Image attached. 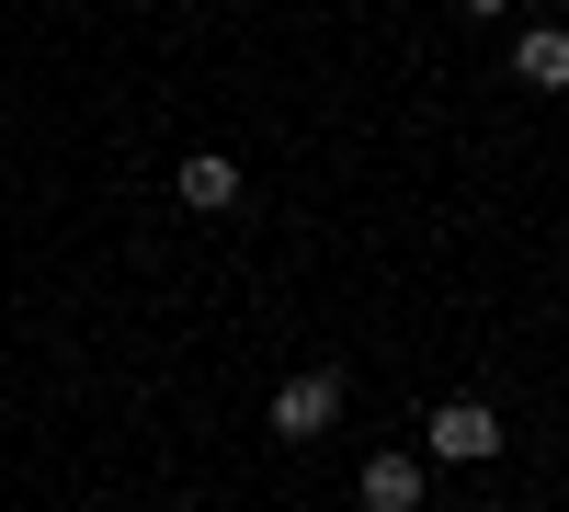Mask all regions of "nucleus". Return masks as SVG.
Instances as JSON below:
<instances>
[{"label": "nucleus", "instance_id": "nucleus-6", "mask_svg": "<svg viewBox=\"0 0 569 512\" xmlns=\"http://www.w3.org/2000/svg\"><path fill=\"white\" fill-rule=\"evenodd\" d=\"M456 12H467V23H501V12H512V0H456Z\"/></svg>", "mask_w": 569, "mask_h": 512}, {"label": "nucleus", "instance_id": "nucleus-2", "mask_svg": "<svg viewBox=\"0 0 569 512\" xmlns=\"http://www.w3.org/2000/svg\"><path fill=\"white\" fill-rule=\"evenodd\" d=\"M421 444H433V468H490V455H501V410L490 399H445Z\"/></svg>", "mask_w": 569, "mask_h": 512}, {"label": "nucleus", "instance_id": "nucleus-1", "mask_svg": "<svg viewBox=\"0 0 569 512\" xmlns=\"http://www.w3.org/2000/svg\"><path fill=\"white\" fill-rule=\"evenodd\" d=\"M330 422H342V364H308V377L273 388V433H284V444H319Z\"/></svg>", "mask_w": 569, "mask_h": 512}, {"label": "nucleus", "instance_id": "nucleus-5", "mask_svg": "<svg viewBox=\"0 0 569 512\" xmlns=\"http://www.w3.org/2000/svg\"><path fill=\"white\" fill-rule=\"evenodd\" d=\"M512 80L525 91H569V23H525L512 34Z\"/></svg>", "mask_w": 569, "mask_h": 512}, {"label": "nucleus", "instance_id": "nucleus-4", "mask_svg": "<svg viewBox=\"0 0 569 512\" xmlns=\"http://www.w3.org/2000/svg\"><path fill=\"white\" fill-rule=\"evenodd\" d=\"M171 194L194 205V217H228V205H240V160H228V149H194V160L171 171Z\"/></svg>", "mask_w": 569, "mask_h": 512}, {"label": "nucleus", "instance_id": "nucleus-3", "mask_svg": "<svg viewBox=\"0 0 569 512\" xmlns=\"http://www.w3.org/2000/svg\"><path fill=\"white\" fill-rule=\"evenodd\" d=\"M421 490H433V468H421L410 444L365 455V479H353V501H365V512H421Z\"/></svg>", "mask_w": 569, "mask_h": 512}]
</instances>
